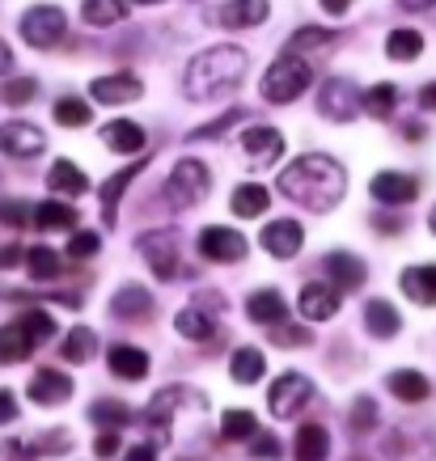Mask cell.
Instances as JSON below:
<instances>
[{"instance_id": "1", "label": "cell", "mask_w": 436, "mask_h": 461, "mask_svg": "<svg viewBox=\"0 0 436 461\" xmlns=\"http://www.w3.org/2000/svg\"><path fill=\"white\" fill-rule=\"evenodd\" d=\"M348 191V169L326 153H305L280 169V195L313 212H331Z\"/></svg>"}, {"instance_id": "2", "label": "cell", "mask_w": 436, "mask_h": 461, "mask_svg": "<svg viewBox=\"0 0 436 461\" xmlns=\"http://www.w3.org/2000/svg\"><path fill=\"white\" fill-rule=\"evenodd\" d=\"M246 51L225 42V47H208V51H199L191 59V68H186L183 85H186V98L191 102H208V98H225L241 85L246 77Z\"/></svg>"}, {"instance_id": "3", "label": "cell", "mask_w": 436, "mask_h": 461, "mask_svg": "<svg viewBox=\"0 0 436 461\" xmlns=\"http://www.w3.org/2000/svg\"><path fill=\"white\" fill-rule=\"evenodd\" d=\"M313 81V64L310 59L293 56V51H284L268 72H263V98L271 106H284V102H296Z\"/></svg>"}, {"instance_id": "4", "label": "cell", "mask_w": 436, "mask_h": 461, "mask_svg": "<svg viewBox=\"0 0 436 461\" xmlns=\"http://www.w3.org/2000/svg\"><path fill=\"white\" fill-rule=\"evenodd\" d=\"M212 191V174L204 161H195V157H183L178 166L169 169V178H166V203L169 208H195L199 199Z\"/></svg>"}, {"instance_id": "5", "label": "cell", "mask_w": 436, "mask_h": 461, "mask_svg": "<svg viewBox=\"0 0 436 461\" xmlns=\"http://www.w3.org/2000/svg\"><path fill=\"white\" fill-rule=\"evenodd\" d=\"M141 254L149 258L157 280H174L178 271H183V246H178V233H169V229H153V233H144L141 241Z\"/></svg>"}, {"instance_id": "6", "label": "cell", "mask_w": 436, "mask_h": 461, "mask_svg": "<svg viewBox=\"0 0 436 461\" xmlns=\"http://www.w3.org/2000/svg\"><path fill=\"white\" fill-rule=\"evenodd\" d=\"M64 34H68V17H64V9H56V5H34V9H26V17H22V39H26L30 47H39V51L56 47Z\"/></svg>"}, {"instance_id": "7", "label": "cell", "mask_w": 436, "mask_h": 461, "mask_svg": "<svg viewBox=\"0 0 436 461\" xmlns=\"http://www.w3.org/2000/svg\"><path fill=\"white\" fill-rule=\"evenodd\" d=\"M318 111H322L326 119H335V123H348V119H356V114L365 111V94H360L348 77H331V81L318 89Z\"/></svg>"}, {"instance_id": "8", "label": "cell", "mask_w": 436, "mask_h": 461, "mask_svg": "<svg viewBox=\"0 0 436 461\" xmlns=\"http://www.w3.org/2000/svg\"><path fill=\"white\" fill-rule=\"evenodd\" d=\"M313 398V381L301 377V373H284L276 385H271L268 393V406L276 420H293V415H301V406Z\"/></svg>"}, {"instance_id": "9", "label": "cell", "mask_w": 436, "mask_h": 461, "mask_svg": "<svg viewBox=\"0 0 436 461\" xmlns=\"http://www.w3.org/2000/svg\"><path fill=\"white\" fill-rule=\"evenodd\" d=\"M246 238L225 229V224H208L204 233H199V254L208 258V263H241L246 258Z\"/></svg>"}, {"instance_id": "10", "label": "cell", "mask_w": 436, "mask_h": 461, "mask_svg": "<svg viewBox=\"0 0 436 461\" xmlns=\"http://www.w3.org/2000/svg\"><path fill=\"white\" fill-rule=\"evenodd\" d=\"M241 149H246V157H250L254 169H268V166H276V161L284 157V136L276 131V127H268V123L246 127V131H241Z\"/></svg>"}, {"instance_id": "11", "label": "cell", "mask_w": 436, "mask_h": 461, "mask_svg": "<svg viewBox=\"0 0 436 461\" xmlns=\"http://www.w3.org/2000/svg\"><path fill=\"white\" fill-rule=\"evenodd\" d=\"M89 98L102 102V106H123V102L144 98V85L132 72H114V77H98V81L89 85Z\"/></svg>"}, {"instance_id": "12", "label": "cell", "mask_w": 436, "mask_h": 461, "mask_svg": "<svg viewBox=\"0 0 436 461\" xmlns=\"http://www.w3.org/2000/svg\"><path fill=\"white\" fill-rule=\"evenodd\" d=\"M42 149H47V136H42L34 123H22V119H14V123H0V153H9V157H39Z\"/></svg>"}, {"instance_id": "13", "label": "cell", "mask_w": 436, "mask_h": 461, "mask_svg": "<svg viewBox=\"0 0 436 461\" xmlns=\"http://www.w3.org/2000/svg\"><path fill=\"white\" fill-rule=\"evenodd\" d=\"M26 393H30V402H39V406H59L72 398V381H68V373H59V368H39V373L30 377Z\"/></svg>"}, {"instance_id": "14", "label": "cell", "mask_w": 436, "mask_h": 461, "mask_svg": "<svg viewBox=\"0 0 436 461\" xmlns=\"http://www.w3.org/2000/svg\"><path fill=\"white\" fill-rule=\"evenodd\" d=\"M339 288L335 284H322V280H313L301 288V318L305 321H331L339 313Z\"/></svg>"}, {"instance_id": "15", "label": "cell", "mask_w": 436, "mask_h": 461, "mask_svg": "<svg viewBox=\"0 0 436 461\" xmlns=\"http://www.w3.org/2000/svg\"><path fill=\"white\" fill-rule=\"evenodd\" d=\"M368 191H373L377 203L403 208V203H411V199L420 195V182L411 178V174H395V169H386V174H377V178L368 182Z\"/></svg>"}, {"instance_id": "16", "label": "cell", "mask_w": 436, "mask_h": 461, "mask_svg": "<svg viewBox=\"0 0 436 461\" xmlns=\"http://www.w3.org/2000/svg\"><path fill=\"white\" fill-rule=\"evenodd\" d=\"M305 246V233H301V224L296 221H271L263 229V250L271 258H296V250Z\"/></svg>"}, {"instance_id": "17", "label": "cell", "mask_w": 436, "mask_h": 461, "mask_svg": "<svg viewBox=\"0 0 436 461\" xmlns=\"http://www.w3.org/2000/svg\"><path fill=\"white\" fill-rule=\"evenodd\" d=\"M326 276H331V284H335L339 293H356L360 284H365V263L356 258V254L348 250H335V254H326Z\"/></svg>"}, {"instance_id": "18", "label": "cell", "mask_w": 436, "mask_h": 461, "mask_svg": "<svg viewBox=\"0 0 436 461\" xmlns=\"http://www.w3.org/2000/svg\"><path fill=\"white\" fill-rule=\"evenodd\" d=\"M216 22L229 30H246V26H263L268 22V0H229L216 9Z\"/></svg>"}, {"instance_id": "19", "label": "cell", "mask_w": 436, "mask_h": 461, "mask_svg": "<svg viewBox=\"0 0 436 461\" xmlns=\"http://www.w3.org/2000/svg\"><path fill=\"white\" fill-rule=\"evenodd\" d=\"M102 140H106L111 153L132 157V153H141L144 144H149V131H144L141 123H132V119H114V123L102 127Z\"/></svg>"}, {"instance_id": "20", "label": "cell", "mask_w": 436, "mask_h": 461, "mask_svg": "<svg viewBox=\"0 0 436 461\" xmlns=\"http://www.w3.org/2000/svg\"><path fill=\"white\" fill-rule=\"evenodd\" d=\"M246 318L259 321V326H280L288 318V305H284L280 288H259V293L246 301Z\"/></svg>"}, {"instance_id": "21", "label": "cell", "mask_w": 436, "mask_h": 461, "mask_svg": "<svg viewBox=\"0 0 436 461\" xmlns=\"http://www.w3.org/2000/svg\"><path fill=\"white\" fill-rule=\"evenodd\" d=\"M111 313L119 321H141V318H149V313H153V296L144 293L141 284H127V288H119V293H114Z\"/></svg>"}, {"instance_id": "22", "label": "cell", "mask_w": 436, "mask_h": 461, "mask_svg": "<svg viewBox=\"0 0 436 461\" xmlns=\"http://www.w3.org/2000/svg\"><path fill=\"white\" fill-rule=\"evenodd\" d=\"M106 364H111L114 377H123V381H144V377H149V356H144L141 348H132V343H119V348H111Z\"/></svg>"}, {"instance_id": "23", "label": "cell", "mask_w": 436, "mask_h": 461, "mask_svg": "<svg viewBox=\"0 0 436 461\" xmlns=\"http://www.w3.org/2000/svg\"><path fill=\"white\" fill-rule=\"evenodd\" d=\"M403 293L415 301V305H436V263H423V267H407L403 271Z\"/></svg>"}, {"instance_id": "24", "label": "cell", "mask_w": 436, "mask_h": 461, "mask_svg": "<svg viewBox=\"0 0 436 461\" xmlns=\"http://www.w3.org/2000/svg\"><path fill=\"white\" fill-rule=\"evenodd\" d=\"M263 373H268V360L259 348H238L229 356V377L238 385H254V381H263Z\"/></svg>"}, {"instance_id": "25", "label": "cell", "mask_w": 436, "mask_h": 461, "mask_svg": "<svg viewBox=\"0 0 436 461\" xmlns=\"http://www.w3.org/2000/svg\"><path fill=\"white\" fill-rule=\"evenodd\" d=\"M331 453V436H326L322 423H305L301 432H296V445H293V457L296 461H326Z\"/></svg>"}, {"instance_id": "26", "label": "cell", "mask_w": 436, "mask_h": 461, "mask_svg": "<svg viewBox=\"0 0 436 461\" xmlns=\"http://www.w3.org/2000/svg\"><path fill=\"white\" fill-rule=\"evenodd\" d=\"M365 326H368V335L395 339L398 330H403V318H398V309L390 305V301H368L365 305Z\"/></svg>"}, {"instance_id": "27", "label": "cell", "mask_w": 436, "mask_h": 461, "mask_svg": "<svg viewBox=\"0 0 436 461\" xmlns=\"http://www.w3.org/2000/svg\"><path fill=\"white\" fill-rule=\"evenodd\" d=\"M386 385H390V393H395L398 402H423L428 398V377L423 373H415V368H398V373H390L386 377Z\"/></svg>"}, {"instance_id": "28", "label": "cell", "mask_w": 436, "mask_h": 461, "mask_svg": "<svg viewBox=\"0 0 436 461\" xmlns=\"http://www.w3.org/2000/svg\"><path fill=\"white\" fill-rule=\"evenodd\" d=\"M331 47H335V30H322V26H305V30H296L293 39H288V51L301 56V59L318 56V51H331Z\"/></svg>"}, {"instance_id": "29", "label": "cell", "mask_w": 436, "mask_h": 461, "mask_svg": "<svg viewBox=\"0 0 436 461\" xmlns=\"http://www.w3.org/2000/svg\"><path fill=\"white\" fill-rule=\"evenodd\" d=\"M34 224H39L42 233H64L77 224V212L68 203H59V199H42L39 208H34Z\"/></svg>"}, {"instance_id": "30", "label": "cell", "mask_w": 436, "mask_h": 461, "mask_svg": "<svg viewBox=\"0 0 436 461\" xmlns=\"http://www.w3.org/2000/svg\"><path fill=\"white\" fill-rule=\"evenodd\" d=\"M47 186L51 191H59V195H85L89 191V178H85V169H77L72 161H56L51 166V174H47Z\"/></svg>"}, {"instance_id": "31", "label": "cell", "mask_w": 436, "mask_h": 461, "mask_svg": "<svg viewBox=\"0 0 436 461\" xmlns=\"http://www.w3.org/2000/svg\"><path fill=\"white\" fill-rule=\"evenodd\" d=\"M144 166H123L114 178H106V186H102V221L106 224H114V216H119V199H123V191H127V182L136 178Z\"/></svg>"}, {"instance_id": "32", "label": "cell", "mask_w": 436, "mask_h": 461, "mask_svg": "<svg viewBox=\"0 0 436 461\" xmlns=\"http://www.w3.org/2000/svg\"><path fill=\"white\" fill-rule=\"evenodd\" d=\"M174 326H178V335L191 339V343H208V339L216 335V321H212V313H204L199 305L183 309V313L174 318Z\"/></svg>"}, {"instance_id": "33", "label": "cell", "mask_w": 436, "mask_h": 461, "mask_svg": "<svg viewBox=\"0 0 436 461\" xmlns=\"http://www.w3.org/2000/svg\"><path fill=\"white\" fill-rule=\"evenodd\" d=\"M30 351H34V339L22 330V326H0V364H17L26 360Z\"/></svg>"}, {"instance_id": "34", "label": "cell", "mask_w": 436, "mask_h": 461, "mask_svg": "<svg viewBox=\"0 0 436 461\" xmlns=\"http://www.w3.org/2000/svg\"><path fill=\"white\" fill-rule=\"evenodd\" d=\"M268 203H271L268 186H259V182H246V186H238V191H233V212H238V216H246V221L263 216V212H268Z\"/></svg>"}, {"instance_id": "35", "label": "cell", "mask_w": 436, "mask_h": 461, "mask_svg": "<svg viewBox=\"0 0 436 461\" xmlns=\"http://www.w3.org/2000/svg\"><path fill=\"white\" fill-rule=\"evenodd\" d=\"M26 267L34 280H59V276H64V263H59V254L51 250V246H30Z\"/></svg>"}, {"instance_id": "36", "label": "cell", "mask_w": 436, "mask_h": 461, "mask_svg": "<svg viewBox=\"0 0 436 461\" xmlns=\"http://www.w3.org/2000/svg\"><path fill=\"white\" fill-rule=\"evenodd\" d=\"M81 17L89 26H114V22L127 17V0H85Z\"/></svg>"}, {"instance_id": "37", "label": "cell", "mask_w": 436, "mask_h": 461, "mask_svg": "<svg viewBox=\"0 0 436 461\" xmlns=\"http://www.w3.org/2000/svg\"><path fill=\"white\" fill-rule=\"evenodd\" d=\"M423 51V34L420 30H390V39H386V56L398 59V64H407Z\"/></svg>"}, {"instance_id": "38", "label": "cell", "mask_w": 436, "mask_h": 461, "mask_svg": "<svg viewBox=\"0 0 436 461\" xmlns=\"http://www.w3.org/2000/svg\"><path fill=\"white\" fill-rule=\"evenodd\" d=\"M94 348H98V335L89 330V326H77V330H68V339H64V360L72 364H85V360H94Z\"/></svg>"}, {"instance_id": "39", "label": "cell", "mask_w": 436, "mask_h": 461, "mask_svg": "<svg viewBox=\"0 0 436 461\" xmlns=\"http://www.w3.org/2000/svg\"><path fill=\"white\" fill-rule=\"evenodd\" d=\"M398 106V89L390 81L373 85V89H365V114H373V119H390Z\"/></svg>"}, {"instance_id": "40", "label": "cell", "mask_w": 436, "mask_h": 461, "mask_svg": "<svg viewBox=\"0 0 436 461\" xmlns=\"http://www.w3.org/2000/svg\"><path fill=\"white\" fill-rule=\"evenodd\" d=\"M221 436H225V440H250V436H259V420H254L250 411H238V406H233V411L221 415Z\"/></svg>"}, {"instance_id": "41", "label": "cell", "mask_w": 436, "mask_h": 461, "mask_svg": "<svg viewBox=\"0 0 436 461\" xmlns=\"http://www.w3.org/2000/svg\"><path fill=\"white\" fill-rule=\"evenodd\" d=\"M89 420L102 423V428H111V432H119V428L132 423V411H127L123 402H114V398H102V402L89 406Z\"/></svg>"}, {"instance_id": "42", "label": "cell", "mask_w": 436, "mask_h": 461, "mask_svg": "<svg viewBox=\"0 0 436 461\" xmlns=\"http://www.w3.org/2000/svg\"><path fill=\"white\" fill-rule=\"evenodd\" d=\"M17 326H22V330H26V335L34 339V348H39V343H47V339L56 335V318H51V313H42V309H26V313L17 318Z\"/></svg>"}, {"instance_id": "43", "label": "cell", "mask_w": 436, "mask_h": 461, "mask_svg": "<svg viewBox=\"0 0 436 461\" xmlns=\"http://www.w3.org/2000/svg\"><path fill=\"white\" fill-rule=\"evenodd\" d=\"M89 119H94L89 102H81V98H59V102H56V123H64V127H85Z\"/></svg>"}, {"instance_id": "44", "label": "cell", "mask_w": 436, "mask_h": 461, "mask_svg": "<svg viewBox=\"0 0 436 461\" xmlns=\"http://www.w3.org/2000/svg\"><path fill=\"white\" fill-rule=\"evenodd\" d=\"M34 94H39V81H34V77H14V81H5V89H0V98L9 102V106H26Z\"/></svg>"}, {"instance_id": "45", "label": "cell", "mask_w": 436, "mask_h": 461, "mask_svg": "<svg viewBox=\"0 0 436 461\" xmlns=\"http://www.w3.org/2000/svg\"><path fill=\"white\" fill-rule=\"evenodd\" d=\"M377 428V402L373 398H356V406H352V432L356 436H368Z\"/></svg>"}, {"instance_id": "46", "label": "cell", "mask_w": 436, "mask_h": 461, "mask_svg": "<svg viewBox=\"0 0 436 461\" xmlns=\"http://www.w3.org/2000/svg\"><path fill=\"white\" fill-rule=\"evenodd\" d=\"M98 233H72L68 238V258L72 263H77V258H94V254H98Z\"/></svg>"}, {"instance_id": "47", "label": "cell", "mask_w": 436, "mask_h": 461, "mask_svg": "<svg viewBox=\"0 0 436 461\" xmlns=\"http://www.w3.org/2000/svg\"><path fill=\"white\" fill-rule=\"evenodd\" d=\"M34 445H39V453H47V457H59V453H68V448H72V436L64 432V428H56V432L39 436Z\"/></svg>"}, {"instance_id": "48", "label": "cell", "mask_w": 436, "mask_h": 461, "mask_svg": "<svg viewBox=\"0 0 436 461\" xmlns=\"http://www.w3.org/2000/svg\"><path fill=\"white\" fill-rule=\"evenodd\" d=\"M280 440H276V436H268V432H259L250 440V457H259V461H280Z\"/></svg>"}, {"instance_id": "49", "label": "cell", "mask_w": 436, "mask_h": 461, "mask_svg": "<svg viewBox=\"0 0 436 461\" xmlns=\"http://www.w3.org/2000/svg\"><path fill=\"white\" fill-rule=\"evenodd\" d=\"M26 221H34V216H30V208L22 203V199H9V203H0V224H14V229H22Z\"/></svg>"}, {"instance_id": "50", "label": "cell", "mask_w": 436, "mask_h": 461, "mask_svg": "<svg viewBox=\"0 0 436 461\" xmlns=\"http://www.w3.org/2000/svg\"><path fill=\"white\" fill-rule=\"evenodd\" d=\"M276 343H280V348H305V343H310V330H301V326H276Z\"/></svg>"}, {"instance_id": "51", "label": "cell", "mask_w": 436, "mask_h": 461, "mask_svg": "<svg viewBox=\"0 0 436 461\" xmlns=\"http://www.w3.org/2000/svg\"><path fill=\"white\" fill-rule=\"evenodd\" d=\"M5 457L9 461H34L39 457V445H34V440H9V445H5Z\"/></svg>"}, {"instance_id": "52", "label": "cell", "mask_w": 436, "mask_h": 461, "mask_svg": "<svg viewBox=\"0 0 436 461\" xmlns=\"http://www.w3.org/2000/svg\"><path fill=\"white\" fill-rule=\"evenodd\" d=\"M94 453H98V457H114V453H119V432H102L98 440H94Z\"/></svg>"}, {"instance_id": "53", "label": "cell", "mask_w": 436, "mask_h": 461, "mask_svg": "<svg viewBox=\"0 0 436 461\" xmlns=\"http://www.w3.org/2000/svg\"><path fill=\"white\" fill-rule=\"evenodd\" d=\"M17 420V398L14 390H0V423H14Z\"/></svg>"}, {"instance_id": "54", "label": "cell", "mask_w": 436, "mask_h": 461, "mask_svg": "<svg viewBox=\"0 0 436 461\" xmlns=\"http://www.w3.org/2000/svg\"><path fill=\"white\" fill-rule=\"evenodd\" d=\"M22 258H26V254H22V246H0V271H9V267H17Z\"/></svg>"}, {"instance_id": "55", "label": "cell", "mask_w": 436, "mask_h": 461, "mask_svg": "<svg viewBox=\"0 0 436 461\" xmlns=\"http://www.w3.org/2000/svg\"><path fill=\"white\" fill-rule=\"evenodd\" d=\"M420 106H423V111H432V114H436V81H428V85L420 89Z\"/></svg>"}, {"instance_id": "56", "label": "cell", "mask_w": 436, "mask_h": 461, "mask_svg": "<svg viewBox=\"0 0 436 461\" xmlns=\"http://www.w3.org/2000/svg\"><path fill=\"white\" fill-rule=\"evenodd\" d=\"M322 5V14H331V17H339V14H348L352 9V0H318Z\"/></svg>"}, {"instance_id": "57", "label": "cell", "mask_w": 436, "mask_h": 461, "mask_svg": "<svg viewBox=\"0 0 436 461\" xmlns=\"http://www.w3.org/2000/svg\"><path fill=\"white\" fill-rule=\"evenodd\" d=\"M123 461H157V448H153V445H136Z\"/></svg>"}, {"instance_id": "58", "label": "cell", "mask_w": 436, "mask_h": 461, "mask_svg": "<svg viewBox=\"0 0 436 461\" xmlns=\"http://www.w3.org/2000/svg\"><path fill=\"white\" fill-rule=\"evenodd\" d=\"M9 68H14V47H9V42L0 39V77H5Z\"/></svg>"}, {"instance_id": "59", "label": "cell", "mask_w": 436, "mask_h": 461, "mask_svg": "<svg viewBox=\"0 0 436 461\" xmlns=\"http://www.w3.org/2000/svg\"><path fill=\"white\" fill-rule=\"evenodd\" d=\"M373 224H377V229H386V233H395V229H398L395 216H373Z\"/></svg>"}, {"instance_id": "60", "label": "cell", "mask_w": 436, "mask_h": 461, "mask_svg": "<svg viewBox=\"0 0 436 461\" xmlns=\"http://www.w3.org/2000/svg\"><path fill=\"white\" fill-rule=\"evenodd\" d=\"M398 5H403V9H432L436 0H398Z\"/></svg>"}, {"instance_id": "61", "label": "cell", "mask_w": 436, "mask_h": 461, "mask_svg": "<svg viewBox=\"0 0 436 461\" xmlns=\"http://www.w3.org/2000/svg\"><path fill=\"white\" fill-rule=\"evenodd\" d=\"M403 136H407V140H420L423 127H420V123H407V127H403Z\"/></svg>"}, {"instance_id": "62", "label": "cell", "mask_w": 436, "mask_h": 461, "mask_svg": "<svg viewBox=\"0 0 436 461\" xmlns=\"http://www.w3.org/2000/svg\"><path fill=\"white\" fill-rule=\"evenodd\" d=\"M428 229H432V233H436V208H432V216H428Z\"/></svg>"}, {"instance_id": "63", "label": "cell", "mask_w": 436, "mask_h": 461, "mask_svg": "<svg viewBox=\"0 0 436 461\" xmlns=\"http://www.w3.org/2000/svg\"><path fill=\"white\" fill-rule=\"evenodd\" d=\"M136 5H161V0H136Z\"/></svg>"}]
</instances>
